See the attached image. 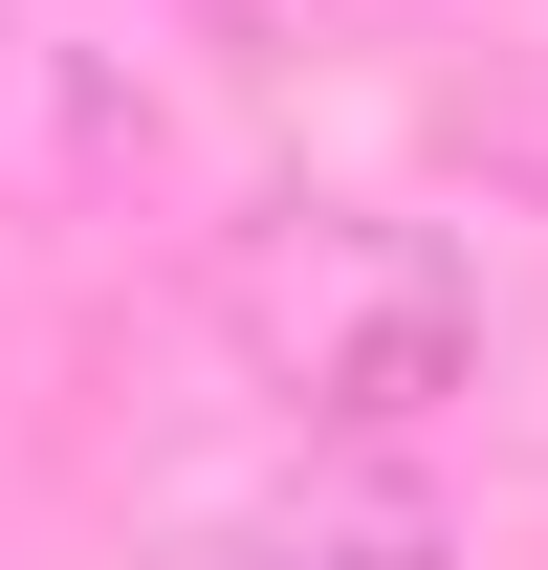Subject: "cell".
<instances>
[{
  "instance_id": "obj_1",
  "label": "cell",
  "mask_w": 548,
  "mask_h": 570,
  "mask_svg": "<svg viewBox=\"0 0 548 570\" xmlns=\"http://www.w3.org/2000/svg\"><path fill=\"white\" fill-rule=\"evenodd\" d=\"M219 352L307 439H417L482 373V285H461V242L395 219V198H264L219 242Z\"/></svg>"
},
{
  "instance_id": "obj_2",
  "label": "cell",
  "mask_w": 548,
  "mask_h": 570,
  "mask_svg": "<svg viewBox=\"0 0 548 570\" xmlns=\"http://www.w3.org/2000/svg\"><path fill=\"white\" fill-rule=\"evenodd\" d=\"M219 570H439V483H417L395 439H330L285 504L219 527Z\"/></svg>"
}]
</instances>
